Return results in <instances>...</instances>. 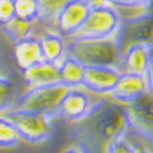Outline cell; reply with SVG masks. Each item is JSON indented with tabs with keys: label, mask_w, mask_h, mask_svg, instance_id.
<instances>
[{
	"label": "cell",
	"mask_w": 153,
	"mask_h": 153,
	"mask_svg": "<svg viewBox=\"0 0 153 153\" xmlns=\"http://www.w3.org/2000/svg\"><path fill=\"white\" fill-rule=\"evenodd\" d=\"M16 1V17L30 22H39L42 17V6L39 0H15Z\"/></svg>",
	"instance_id": "d6986e66"
},
{
	"label": "cell",
	"mask_w": 153,
	"mask_h": 153,
	"mask_svg": "<svg viewBox=\"0 0 153 153\" xmlns=\"http://www.w3.org/2000/svg\"><path fill=\"white\" fill-rule=\"evenodd\" d=\"M22 79L28 88L61 82L59 65L45 60L22 71Z\"/></svg>",
	"instance_id": "5bb4252c"
},
{
	"label": "cell",
	"mask_w": 153,
	"mask_h": 153,
	"mask_svg": "<svg viewBox=\"0 0 153 153\" xmlns=\"http://www.w3.org/2000/svg\"><path fill=\"white\" fill-rule=\"evenodd\" d=\"M108 4L118 10L121 19L135 17L153 9V0H108Z\"/></svg>",
	"instance_id": "ac0fdd59"
},
{
	"label": "cell",
	"mask_w": 153,
	"mask_h": 153,
	"mask_svg": "<svg viewBox=\"0 0 153 153\" xmlns=\"http://www.w3.org/2000/svg\"><path fill=\"white\" fill-rule=\"evenodd\" d=\"M121 23L118 10L110 4L93 6L82 28L70 39L97 41L115 37Z\"/></svg>",
	"instance_id": "277c9868"
},
{
	"label": "cell",
	"mask_w": 153,
	"mask_h": 153,
	"mask_svg": "<svg viewBox=\"0 0 153 153\" xmlns=\"http://www.w3.org/2000/svg\"><path fill=\"white\" fill-rule=\"evenodd\" d=\"M70 87L62 82L28 88L19 99L15 108H23L43 113L50 119L58 117L60 104Z\"/></svg>",
	"instance_id": "5b68a950"
},
{
	"label": "cell",
	"mask_w": 153,
	"mask_h": 153,
	"mask_svg": "<svg viewBox=\"0 0 153 153\" xmlns=\"http://www.w3.org/2000/svg\"><path fill=\"white\" fill-rule=\"evenodd\" d=\"M21 96V86L17 81L0 76V114L14 109Z\"/></svg>",
	"instance_id": "e0dca14e"
},
{
	"label": "cell",
	"mask_w": 153,
	"mask_h": 153,
	"mask_svg": "<svg viewBox=\"0 0 153 153\" xmlns=\"http://www.w3.org/2000/svg\"><path fill=\"white\" fill-rule=\"evenodd\" d=\"M121 76V70L114 66H86L82 87L96 94L110 96Z\"/></svg>",
	"instance_id": "30bf717a"
},
{
	"label": "cell",
	"mask_w": 153,
	"mask_h": 153,
	"mask_svg": "<svg viewBox=\"0 0 153 153\" xmlns=\"http://www.w3.org/2000/svg\"><path fill=\"white\" fill-rule=\"evenodd\" d=\"M92 7L87 0H70L58 14L53 25V31L71 38L82 28Z\"/></svg>",
	"instance_id": "52a82bcc"
},
{
	"label": "cell",
	"mask_w": 153,
	"mask_h": 153,
	"mask_svg": "<svg viewBox=\"0 0 153 153\" xmlns=\"http://www.w3.org/2000/svg\"><path fill=\"white\" fill-rule=\"evenodd\" d=\"M69 1L70 0H39L42 6V17L39 22L45 23L50 30H53V25L58 14Z\"/></svg>",
	"instance_id": "7402d4cb"
},
{
	"label": "cell",
	"mask_w": 153,
	"mask_h": 153,
	"mask_svg": "<svg viewBox=\"0 0 153 153\" xmlns=\"http://www.w3.org/2000/svg\"><path fill=\"white\" fill-rule=\"evenodd\" d=\"M148 91L149 81L147 76L132 72H121L120 79L110 97L124 104H130Z\"/></svg>",
	"instance_id": "8fae6325"
},
{
	"label": "cell",
	"mask_w": 153,
	"mask_h": 153,
	"mask_svg": "<svg viewBox=\"0 0 153 153\" xmlns=\"http://www.w3.org/2000/svg\"><path fill=\"white\" fill-rule=\"evenodd\" d=\"M88 92L83 87L70 88L60 104L58 117L70 124L83 119L96 104Z\"/></svg>",
	"instance_id": "ba28073f"
},
{
	"label": "cell",
	"mask_w": 153,
	"mask_h": 153,
	"mask_svg": "<svg viewBox=\"0 0 153 153\" xmlns=\"http://www.w3.org/2000/svg\"><path fill=\"white\" fill-rule=\"evenodd\" d=\"M127 111L131 129L153 142V92L149 90L127 104Z\"/></svg>",
	"instance_id": "9c48e42d"
},
{
	"label": "cell",
	"mask_w": 153,
	"mask_h": 153,
	"mask_svg": "<svg viewBox=\"0 0 153 153\" xmlns=\"http://www.w3.org/2000/svg\"><path fill=\"white\" fill-rule=\"evenodd\" d=\"M108 153H137V149L129 141H126L125 137H123L110 146Z\"/></svg>",
	"instance_id": "cb8c5ba5"
},
{
	"label": "cell",
	"mask_w": 153,
	"mask_h": 153,
	"mask_svg": "<svg viewBox=\"0 0 153 153\" xmlns=\"http://www.w3.org/2000/svg\"><path fill=\"white\" fill-rule=\"evenodd\" d=\"M68 54L76 58L85 66L119 68L123 50L115 37L97 41L70 39L68 42Z\"/></svg>",
	"instance_id": "7a4b0ae2"
},
{
	"label": "cell",
	"mask_w": 153,
	"mask_h": 153,
	"mask_svg": "<svg viewBox=\"0 0 153 153\" xmlns=\"http://www.w3.org/2000/svg\"><path fill=\"white\" fill-rule=\"evenodd\" d=\"M1 30L12 43H16L32 34L33 23H30L19 17H15L9 23L1 26Z\"/></svg>",
	"instance_id": "ffe728a7"
},
{
	"label": "cell",
	"mask_w": 153,
	"mask_h": 153,
	"mask_svg": "<svg viewBox=\"0 0 153 153\" xmlns=\"http://www.w3.org/2000/svg\"><path fill=\"white\" fill-rule=\"evenodd\" d=\"M59 71L61 82L64 85L69 86L70 88L82 87L86 66L76 58L66 54V56L59 64Z\"/></svg>",
	"instance_id": "2e32d148"
},
{
	"label": "cell",
	"mask_w": 153,
	"mask_h": 153,
	"mask_svg": "<svg viewBox=\"0 0 153 153\" xmlns=\"http://www.w3.org/2000/svg\"><path fill=\"white\" fill-rule=\"evenodd\" d=\"M39 39L45 61L59 65L68 54V43L64 36L56 31L48 30L39 37Z\"/></svg>",
	"instance_id": "9a60e30c"
},
{
	"label": "cell",
	"mask_w": 153,
	"mask_h": 153,
	"mask_svg": "<svg viewBox=\"0 0 153 153\" xmlns=\"http://www.w3.org/2000/svg\"><path fill=\"white\" fill-rule=\"evenodd\" d=\"M137 153H151V152L147 151V149H145V148H141V149H138V151H137Z\"/></svg>",
	"instance_id": "83f0119b"
},
{
	"label": "cell",
	"mask_w": 153,
	"mask_h": 153,
	"mask_svg": "<svg viewBox=\"0 0 153 153\" xmlns=\"http://www.w3.org/2000/svg\"><path fill=\"white\" fill-rule=\"evenodd\" d=\"M16 17L15 0H0V27Z\"/></svg>",
	"instance_id": "603a6c76"
},
{
	"label": "cell",
	"mask_w": 153,
	"mask_h": 153,
	"mask_svg": "<svg viewBox=\"0 0 153 153\" xmlns=\"http://www.w3.org/2000/svg\"><path fill=\"white\" fill-rule=\"evenodd\" d=\"M153 60V45L135 44L123 53L120 66L121 72H132L149 76Z\"/></svg>",
	"instance_id": "7c38bea8"
},
{
	"label": "cell",
	"mask_w": 153,
	"mask_h": 153,
	"mask_svg": "<svg viewBox=\"0 0 153 153\" xmlns=\"http://www.w3.org/2000/svg\"><path fill=\"white\" fill-rule=\"evenodd\" d=\"M61 153H82L79 148H76L75 146H71V147H69V148H66L65 151H62Z\"/></svg>",
	"instance_id": "484cf974"
},
{
	"label": "cell",
	"mask_w": 153,
	"mask_h": 153,
	"mask_svg": "<svg viewBox=\"0 0 153 153\" xmlns=\"http://www.w3.org/2000/svg\"><path fill=\"white\" fill-rule=\"evenodd\" d=\"M12 58L16 66L22 71L30 69L31 66L44 61V54L41 44L39 37L31 34L23 39L14 43Z\"/></svg>",
	"instance_id": "4fadbf2b"
},
{
	"label": "cell",
	"mask_w": 153,
	"mask_h": 153,
	"mask_svg": "<svg viewBox=\"0 0 153 153\" xmlns=\"http://www.w3.org/2000/svg\"><path fill=\"white\" fill-rule=\"evenodd\" d=\"M148 81H149V90L153 92V60H152V68H151V74L148 76Z\"/></svg>",
	"instance_id": "4316f807"
},
{
	"label": "cell",
	"mask_w": 153,
	"mask_h": 153,
	"mask_svg": "<svg viewBox=\"0 0 153 153\" xmlns=\"http://www.w3.org/2000/svg\"><path fill=\"white\" fill-rule=\"evenodd\" d=\"M115 38L123 53L135 44L153 45V9L135 17L121 19Z\"/></svg>",
	"instance_id": "8992f818"
},
{
	"label": "cell",
	"mask_w": 153,
	"mask_h": 153,
	"mask_svg": "<svg viewBox=\"0 0 153 153\" xmlns=\"http://www.w3.org/2000/svg\"><path fill=\"white\" fill-rule=\"evenodd\" d=\"M92 6H98V5H103V4H108V0H87Z\"/></svg>",
	"instance_id": "d4e9b609"
},
{
	"label": "cell",
	"mask_w": 153,
	"mask_h": 153,
	"mask_svg": "<svg viewBox=\"0 0 153 153\" xmlns=\"http://www.w3.org/2000/svg\"><path fill=\"white\" fill-rule=\"evenodd\" d=\"M22 141L15 125L0 114V148H14Z\"/></svg>",
	"instance_id": "44dd1931"
},
{
	"label": "cell",
	"mask_w": 153,
	"mask_h": 153,
	"mask_svg": "<svg viewBox=\"0 0 153 153\" xmlns=\"http://www.w3.org/2000/svg\"><path fill=\"white\" fill-rule=\"evenodd\" d=\"M130 129L127 104L103 97L83 119L71 124L69 138L82 153H108L110 146Z\"/></svg>",
	"instance_id": "6da1fadb"
},
{
	"label": "cell",
	"mask_w": 153,
	"mask_h": 153,
	"mask_svg": "<svg viewBox=\"0 0 153 153\" xmlns=\"http://www.w3.org/2000/svg\"><path fill=\"white\" fill-rule=\"evenodd\" d=\"M1 115L15 125L22 141L38 145L48 141L53 136L54 130L52 119L43 113L23 108H14Z\"/></svg>",
	"instance_id": "3957f363"
}]
</instances>
